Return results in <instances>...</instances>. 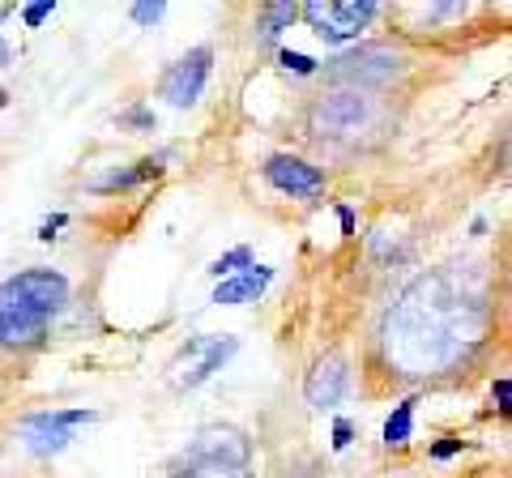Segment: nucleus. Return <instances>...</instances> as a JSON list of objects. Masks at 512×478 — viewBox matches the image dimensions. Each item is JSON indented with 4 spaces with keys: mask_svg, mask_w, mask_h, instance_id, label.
Wrapping results in <instances>:
<instances>
[{
    "mask_svg": "<svg viewBox=\"0 0 512 478\" xmlns=\"http://www.w3.org/2000/svg\"><path fill=\"white\" fill-rule=\"evenodd\" d=\"M487 286L470 265H440L406 282L380 321L384 359L402 376H440L483 342Z\"/></svg>",
    "mask_w": 512,
    "mask_h": 478,
    "instance_id": "1",
    "label": "nucleus"
},
{
    "mask_svg": "<svg viewBox=\"0 0 512 478\" xmlns=\"http://www.w3.org/2000/svg\"><path fill=\"white\" fill-rule=\"evenodd\" d=\"M308 133L329 146H372L389 133V107L372 90H329L308 111Z\"/></svg>",
    "mask_w": 512,
    "mask_h": 478,
    "instance_id": "2",
    "label": "nucleus"
},
{
    "mask_svg": "<svg viewBox=\"0 0 512 478\" xmlns=\"http://www.w3.org/2000/svg\"><path fill=\"white\" fill-rule=\"evenodd\" d=\"M167 478H256L252 440L231 423H210L188 440V449L171 461Z\"/></svg>",
    "mask_w": 512,
    "mask_h": 478,
    "instance_id": "3",
    "label": "nucleus"
},
{
    "mask_svg": "<svg viewBox=\"0 0 512 478\" xmlns=\"http://www.w3.org/2000/svg\"><path fill=\"white\" fill-rule=\"evenodd\" d=\"M64 304H69V278L43 265L22 269V274H13L0 286V308L30 316V321H43V325H52L64 312Z\"/></svg>",
    "mask_w": 512,
    "mask_h": 478,
    "instance_id": "4",
    "label": "nucleus"
},
{
    "mask_svg": "<svg viewBox=\"0 0 512 478\" xmlns=\"http://www.w3.org/2000/svg\"><path fill=\"white\" fill-rule=\"evenodd\" d=\"M410 73V56L393 43H363L346 56H333L325 65L329 82H342L350 90H372V86H393Z\"/></svg>",
    "mask_w": 512,
    "mask_h": 478,
    "instance_id": "5",
    "label": "nucleus"
},
{
    "mask_svg": "<svg viewBox=\"0 0 512 478\" xmlns=\"http://www.w3.org/2000/svg\"><path fill=\"white\" fill-rule=\"evenodd\" d=\"M299 18L312 26L316 39L350 43L380 18V5L376 0H308V5H299Z\"/></svg>",
    "mask_w": 512,
    "mask_h": 478,
    "instance_id": "6",
    "label": "nucleus"
},
{
    "mask_svg": "<svg viewBox=\"0 0 512 478\" xmlns=\"http://www.w3.org/2000/svg\"><path fill=\"white\" fill-rule=\"evenodd\" d=\"M235 350H239V338H231V333H205V338H192L180 350V359L171 363V372H175L171 385L175 389H201L214 372H222V363H227Z\"/></svg>",
    "mask_w": 512,
    "mask_h": 478,
    "instance_id": "7",
    "label": "nucleus"
},
{
    "mask_svg": "<svg viewBox=\"0 0 512 478\" xmlns=\"http://www.w3.org/2000/svg\"><path fill=\"white\" fill-rule=\"evenodd\" d=\"M94 423V410L77 406V410H39V414H26L22 419V440L35 457H52L64 453L73 440V427Z\"/></svg>",
    "mask_w": 512,
    "mask_h": 478,
    "instance_id": "8",
    "label": "nucleus"
},
{
    "mask_svg": "<svg viewBox=\"0 0 512 478\" xmlns=\"http://www.w3.org/2000/svg\"><path fill=\"white\" fill-rule=\"evenodd\" d=\"M214 69V47H192L188 56H180L175 65L163 73V99L171 107H192L205 94V82H210Z\"/></svg>",
    "mask_w": 512,
    "mask_h": 478,
    "instance_id": "9",
    "label": "nucleus"
},
{
    "mask_svg": "<svg viewBox=\"0 0 512 478\" xmlns=\"http://www.w3.org/2000/svg\"><path fill=\"white\" fill-rule=\"evenodd\" d=\"M346 389H350V363H346V355H338V350H329L325 359H316L308 380H303V397H308L312 410H333L346 397Z\"/></svg>",
    "mask_w": 512,
    "mask_h": 478,
    "instance_id": "10",
    "label": "nucleus"
},
{
    "mask_svg": "<svg viewBox=\"0 0 512 478\" xmlns=\"http://www.w3.org/2000/svg\"><path fill=\"white\" fill-rule=\"evenodd\" d=\"M265 180L286 197H320L325 193V171L303 163L295 154H269L265 158Z\"/></svg>",
    "mask_w": 512,
    "mask_h": 478,
    "instance_id": "11",
    "label": "nucleus"
},
{
    "mask_svg": "<svg viewBox=\"0 0 512 478\" xmlns=\"http://www.w3.org/2000/svg\"><path fill=\"white\" fill-rule=\"evenodd\" d=\"M269 282H274V269H269V265H248L244 274H235V278H227V282L214 286V304H218V308L256 304V299L269 291Z\"/></svg>",
    "mask_w": 512,
    "mask_h": 478,
    "instance_id": "12",
    "label": "nucleus"
},
{
    "mask_svg": "<svg viewBox=\"0 0 512 478\" xmlns=\"http://www.w3.org/2000/svg\"><path fill=\"white\" fill-rule=\"evenodd\" d=\"M43 338H47L43 321H30V316L0 308V346L5 350H35V346H43Z\"/></svg>",
    "mask_w": 512,
    "mask_h": 478,
    "instance_id": "13",
    "label": "nucleus"
},
{
    "mask_svg": "<svg viewBox=\"0 0 512 478\" xmlns=\"http://www.w3.org/2000/svg\"><path fill=\"white\" fill-rule=\"evenodd\" d=\"M295 22H299V5H286V0L261 5V13H256V43H278Z\"/></svg>",
    "mask_w": 512,
    "mask_h": 478,
    "instance_id": "14",
    "label": "nucleus"
},
{
    "mask_svg": "<svg viewBox=\"0 0 512 478\" xmlns=\"http://www.w3.org/2000/svg\"><path fill=\"white\" fill-rule=\"evenodd\" d=\"M414 406H419V397H406L402 406H393V414L384 419V444L389 449H406L410 436H414Z\"/></svg>",
    "mask_w": 512,
    "mask_h": 478,
    "instance_id": "15",
    "label": "nucleus"
},
{
    "mask_svg": "<svg viewBox=\"0 0 512 478\" xmlns=\"http://www.w3.org/2000/svg\"><path fill=\"white\" fill-rule=\"evenodd\" d=\"M150 175H163V167H158L154 158H141V163H133L128 171H111L107 180L94 184V193H124V188H137L141 180H150Z\"/></svg>",
    "mask_w": 512,
    "mask_h": 478,
    "instance_id": "16",
    "label": "nucleus"
},
{
    "mask_svg": "<svg viewBox=\"0 0 512 478\" xmlns=\"http://www.w3.org/2000/svg\"><path fill=\"white\" fill-rule=\"evenodd\" d=\"M248 265H256V261H252V248L239 244V248H231V252H222V257L210 265V274H214L218 282H227V278H235V274H244Z\"/></svg>",
    "mask_w": 512,
    "mask_h": 478,
    "instance_id": "17",
    "label": "nucleus"
},
{
    "mask_svg": "<svg viewBox=\"0 0 512 478\" xmlns=\"http://www.w3.org/2000/svg\"><path fill=\"white\" fill-rule=\"evenodd\" d=\"M278 60H282V69H286V73H295V77H312V73H320V60L303 56V52H291V47H282Z\"/></svg>",
    "mask_w": 512,
    "mask_h": 478,
    "instance_id": "18",
    "label": "nucleus"
},
{
    "mask_svg": "<svg viewBox=\"0 0 512 478\" xmlns=\"http://www.w3.org/2000/svg\"><path fill=\"white\" fill-rule=\"evenodd\" d=\"M52 13H56V0H39V5H26V9H22V22H26L30 30H39L47 18H52Z\"/></svg>",
    "mask_w": 512,
    "mask_h": 478,
    "instance_id": "19",
    "label": "nucleus"
},
{
    "mask_svg": "<svg viewBox=\"0 0 512 478\" xmlns=\"http://www.w3.org/2000/svg\"><path fill=\"white\" fill-rule=\"evenodd\" d=\"M163 13H167V5H133V22L154 26V22H163Z\"/></svg>",
    "mask_w": 512,
    "mask_h": 478,
    "instance_id": "20",
    "label": "nucleus"
},
{
    "mask_svg": "<svg viewBox=\"0 0 512 478\" xmlns=\"http://www.w3.org/2000/svg\"><path fill=\"white\" fill-rule=\"evenodd\" d=\"M491 397H495V410H500V414H508L512 406V385H508V376H500V380H495V389H491Z\"/></svg>",
    "mask_w": 512,
    "mask_h": 478,
    "instance_id": "21",
    "label": "nucleus"
},
{
    "mask_svg": "<svg viewBox=\"0 0 512 478\" xmlns=\"http://www.w3.org/2000/svg\"><path fill=\"white\" fill-rule=\"evenodd\" d=\"M461 449H466V444L448 436V440H440V444H431V457H436V461H448V457H457Z\"/></svg>",
    "mask_w": 512,
    "mask_h": 478,
    "instance_id": "22",
    "label": "nucleus"
},
{
    "mask_svg": "<svg viewBox=\"0 0 512 478\" xmlns=\"http://www.w3.org/2000/svg\"><path fill=\"white\" fill-rule=\"evenodd\" d=\"M350 436H355V427H350V419H338V423H333V449H346V444H350Z\"/></svg>",
    "mask_w": 512,
    "mask_h": 478,
    "instance_id": "23",
    "label": "nucleus"
},
{
    "mask_svg": "<svg viewBox=\"0 0 512 478\" xmlns=\"http://www.w3.org/2000/svg\"><path fill=\"white\" fill-rule=\"evenodd\" d=\"M64 222H69V214H52V218H47L43 227H39V239H56V231L64 227Z\"/></svg>",
    "mask_w": 512,
    "mask_h": 478,
    "instance_id": "24",
    "label": "nucleus"
},
{
    "mask_svg": "<svg viewBox=\"0 0 512 478\" xmlns=\"http://www.w3.org/2000/svg\"><path fill=\"white\" fill-rule=\"evenodd\" d=\"M338 222H342V235H355V210L350 205H338Z\"/></svg>",
    "mask_w": 512,
    "mask_h": 478,
    "instance_id": "25",
    "label": "nucleus"
},
{
    "mask_svg": "<svg viewBox=\"0 0 512 478\" xmlns=\"http://www.w3.org/2000/svg\"><path fill=\"white\" fill-rule=\"evenodd\" d=\"M124 124H137V129H150V124H154V116H150V111H128V116H124Z\"/></svg>",
    "mask_w": 512,
    "mask_h": 478,
    "instance_id": "26",
    "label": "nucleus"
},
{
    "mask_svg": "<svg viewBox=\"0 0 512 478\" xmlns=\"http://www.w3.org/2000/svg\"><path fill=\"white\" fill-rule=\"evenodd\" d=\"M0 22H5V13H0ZM0 65H9V43H5V35H0Z\"/></svg>",
    "mask_w": 512,
    "mask_h": 478,
    "instance_id": "27",
    "label": "nucleus"
},
{
    "mask_svg": "<svg viewBox=\"0 0 512 478\" xmlns=\"http://www.w3.org/2000/svg\"><path fill=\"white\" fill-rule=\"evenodd\" d=\"M5 99H9V94H5V90H0V107H5Z\"/></svg>",
    "mask_w": 512,
    "mask_h": 478,
    "instance_id": "28",
    "label": "nucleus"
}]
</instances>
